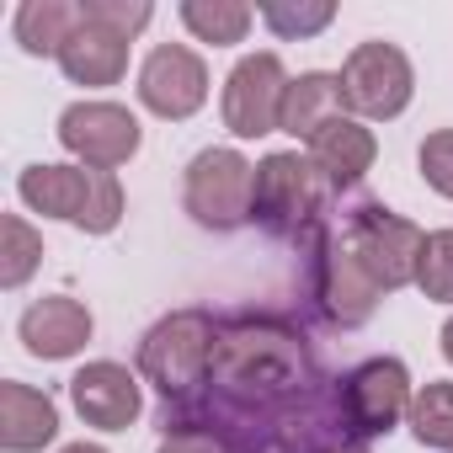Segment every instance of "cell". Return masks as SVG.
I'll use <instances>...</instances> for the list:
<instances>
[{
	"instance_id": "7402d4cb",
	"label": "cell",
	"mask_w": 453,
	"mask_h": 453,
	"mask_svg": "<svg viewBox=\"0 0 453 453\" xmlns=\"http://www.w3.org/2000/svg\"><path fill=\"white\" fill-rule=\"evenodd\" d=\"M257 17L273 27V38L283 43H299V38H315L336 22V6L331 0H262Z\"/></svg>"
},
{
	"instance_id": "9c48e42d",
	"label": "cell",
	"mask_w": 453,
	"mask_h": 453,
	"mask_svg": "<svg viewBox=\"0 0 453 453\" xmlns=\"http://www.w3.org/2000/svg\"><path fill=\"white\" fill-rule=\"evenodd\" d=\"M336 400H342V416H347L352 437L368 448L411 416L416 384H411V368L400 357H368V363H357L336 379Z\"/></svg>"
},
{
	"instance_id": "3957f363",
	"label": "cell",
	"mask_w": 453,
	"mask_h": 453,
	"mask_svg": "<svg viewBox=\"0 0 453 453\" xmlns=\"http://www.w3.org/2000/svg\"><path fill=\"white\" fill-rule=\"evenodd\" d=\"M213 342H219V315L171 310L139 336V379L160 389V405H187L208 389Z\"/></svg>"
},
{
	"instance_id": "ffe728a7",
	"label": "cell",
	"mask_w": 453,
	"mask_h": 453,
	"mask_svg": "<svg viewBox=\"0 0 453 453\" xmlns=\"http://www.w3.org/2000/svg\"><path fill=\"white\" fill-rule=\"evenodd\" d=\"M176 17H181V27H187L197 43H213V49L246 43V33H251V22H257V12L241 6V0H181Z\"/></svg>"
},
{
	"instance_id": "5b68a950",
	"label": "cell",
	"mask_w": 453,
	"mask_h": 453,
	"mask_svg": "<svg viewBox=\"0 0 453 453\" xmlns=\"http://www.w3.org/2000/svg\"><path fill=\"white\" fill-rule=\"evenodd\" d=\"M304 283H310V299L326 315V326H342V331L368 326L379 299H384L379 283L363 273L357 251L347 246L342 224H320V230L304 241Z\"/></svg>"
},
{
	"instance_id": "ba28073f",
	"label": "cell",
	"mask_w": 453,
	"mask_h": 453,
	"mask_svg": "<svg viewBox=\"0 0 453 453\" xmlns=\"http://www.w3.org/2000/svg\"><path fill=\"white\" fill-rule=\"evenodd\" d=\"M416 96V70L411 54L389 38H368L342 59V107L357 123H389L411 107Z\"/></svg>"
},
{
	"instance_id": "603a6c76",
	"label": "cell",
	"mask_w": 453,
	"mask_h": 453,
	"mask_svg": "<svg viewBox=\"0 0 453 453\" xmlns=\"http://www.w3.org/2000/svg\"><path fill=\"white\" fill-rule=\"evenodd\" d=\"M0 235H6V251H0V288H22L38 273V262H43V235L22 213L0 219Z\"/></svg>"
},
{
	"instance_id": "7a4b0ae2",
	"label": "cell",
	"mask_w": 453,
	"mask_h": 453,
	"mask_svg": "<svg viewBox=\"0 0 453 453\" xmlns=\"http://www.w3.org/2000/svg\"><path fill=\"white\" fill-rule=\"evenodd\" d=\"M331 197L336 187L310 160V150H273L257 160L251 224H262L273 241H310L331 213Z\"/></svg>"
},
{
	"instance_id": "2e32d148",
	"label": "cell",
	"mask_w": 453,
	"mask_h": 453,
	"mask_svg": "<svg viewBox=\"0 0 453 453\" xmlns=\"http://www.w3.org/2000/svg\"><path fill=\"white\" fill-rule=\"evenodd\" d=\"M59 437V405L22 384V379H6L0 384V448L6 453H38Z\"/></svg>"
},
{
	"instance_id": "7c38bea8",
	"label": "cell",
	"mask_w": 453,
	"mask_h": 453,
	"mask_svg": "<svg viewBox=\"0 0 453 453\" xmlns=\"http://www.w3.org/2000/svg\"><path fill=\"white\" fill-rule=\"evenodd\" d=\"M134 91H139V107L144 112H155L165 123H187L208 102V65L187 43H160L139 65V86Z\"/></svg>"
},
{
	"instance_id": "6da1fadb",
	"label": "cell",
	"mask_w": 453,
	"mask_h": 453,
	"mask_svg": "<svg viewBox=\"0 0 453 453\" xmlns=\"http://www.w3.org/2000/svg\"><path fill=\"white\" fill-rule=\"evenodd\" d=\"M320 379L310 336L283 315H224L208 389L187 405H160V432H224L241 421H262L299 400Z\"/></svg>"
},
{
	"instance_id": "52a82bcc",
	"label": "cell",
	"mask_w": 453,
	"mask_h": 453,
	"mask_svg": "<svg viewBox=\"0 0 453 453\" xmlns=\"http://www.w3.org/2000/svg\"><path fill=\"white\" fill-rule=\"evenodd\" d=\"M336 224H342L347 246L357 251L363 273L379 283V294H400V288L416 283L426 230H416L405 213H395V208H384V203H357V208H347Z\"/></svg>"
},
{
	"instance_id": "4316f807",
	"label": "cell",
	"mask_w": 453,
	"mask_h": 453,
	"mask_svg": "<svg viewBox=\"0 0 453 453\" xmlns=\"http://www.w3.org/2000/svg\"><path fill=\"white\" fill-rule=\"evenodd\" d=\"M155 453H230V442L213 432H171Z\"/></svg>"
},
{
	"instance_id": "d6986e66",
	"label": "cell",
	"mask_w": 453,
	"mask_h": 453,
	"mask_svg": "<svg viewBox=\"0 0 453 453\" xmlns=\"http://www.w3.org/2000/svg\"><path fill=\"white\" fill-rule=\"evenodd\" d=\"M22 54L33 59H59L65 43L81 33V0H22L12 22Z\"/></svg>"
},
{
	"instance_id": "4fadbf2b",
	"label": "cell",
	"mask_w": 453,
	"mask_h": 453,
	"mask_svg": "<svg viewBox=\"0 0 453 453\" xmlns=\"http://www.w3.org/2000/svg\"><path fill=\"white\" fill-rule=\"evenodd\" d=\"M70 405L86 426L96 432H128L139 416H144V389H139V373H128L123 363L112 357H96L86 368H75L70 379Z\"/></svg>"
},
{
	"instance_id": "9a60e30c",
	"label": "cell",
	"mask_w": 453,
	"mask_h": 453,
	"mask_svg": "<svg viewBox=\"0 0 453 453\" xmlns=\"http://www.w3.org/2000/svg\"><path fill=\"white\" fill-rule=\"evenodd\" d=\"M310 160L326 171V181L336 187V192H347V187H357L368 171H373V160H379V139H373V128L368 123H357V118H331L315 139H310Z\"/></svg>"
},
{
	"instance_id": "8992f818",
	"label": "cell",
	"mask_w": 453,
	"mask_h": 453,
	"mask_svg": "<svg viewBox=\"0 0 453 453\" xmlns=\"http://www.w3.org/2000/svg\"><path fill=\"white\" fill-rule=\"evenodd\" d=\"M251 192H257V165L235 144H208L187 160L181 208L192 213V224H203L213 235L251 224Z\"/></svg>"
},
{
	"instance_id": "f1b7e54d",
	"label": "cell",
	"mask_w": 453,
	"mask_h": 453,
	"mask_svg": "<svg viewBox=\"0 0 453 453\" xmlns=\"http://www.w3.org/2000/svg\"><path fill=\"white\" fill-rule=\"evenodd\" d=\"M59 453H107V448H102V442H65Z\"/></svg>"
},
{
	"instance_id": "484cf974",
	"label": "cell",
	"mask_w": 453,
	"mask_h": 453,
	"mask_svg": "<svg viewBox=\"0 0 453 453\" xmlns=\"http://www.w3.org/2000/svg\"><path fill=\"white\" fill-rule=\"evenodd\" d=\"M416 165H421V181H426L437 197H453V128L426 134L421 150H416Z\"/></svg>"
},
{
	"instance_id": "ac0fdd59",
	"label": "cell",
	"mask_w": 453,
	"mask_h": 453,
	"mask_svg": "<svg viewBox=\"0 0 453 453\" xmlns=\"http://www.w3.org/2000/svg\"><path fill=\"white\" fill-rule=\"evenodd\" d=\"M342 75L331 70H304L288 81V96H283V123L278 134H294L299 144H310L331 118H342Z\"/></svg>"
},
{
	"instance_id": "8fae6325",
	"label": "cell",
	"mask_w": 453,
	"mask_h": 453,
	"mask_svg": "<svg viewBox=\"0 0 453 453\" xmlns=\"http://www.w3.org/2000/svg\"><path fill=\"white\" fill-rule=\"evenodd\" d=\"M59 144L75 155V165H91V171H118L139 155L144 144V128L128 107L118 102H70L59 112Z\"/></svg>"
},
{
	"instance_id": "5bb4252c",
	"label": "cell",
	"mask_w": 453,
	"mask_h": 453,
	"mask_svg": "<svg viewBox=\"0 0 453 453\" xmlns=\"http://www.w3.org/2000/svg\"><path fill=\"white\" fill-rule=\"evenodd\" d=\"M91 331H96L91 310H86L81 299H70V294H43V299H33V304L22 310V320H17L22 347H27L33 357H43V363L75 357V352L91 342Z\"/></svg>"
},
{
	"instance_id": "277c9868",
	"label": "cell",
	"mask_w": 453,
	"mask_h": 453,
	"mask_svg": "<svg viewBox=\"0 0 453 453\" xmlns=\"http://www.w3.org/2000/svg\"><path fill=\"white\" fill-rule=\"evenodd\" d=\"M17 197L43 213V219H65L81 235H112L123 224V181L112 171H91V165H27L17 176Z\"/></svg>"
},
{
	"instance_id": "44dd1931",
	"label": "cell",
	"mask_w": 453,
	"mask_h": 453,
	"mask_svg": "<svg viewBox=\"0 0 453 453\" xmlns=\"http://www.w3.org/2000/svg\"><path fill=\"white\" fill-rule=\"evenodd\" d=\"M405 426L421 448H448L453 453V379H426L411 400Z\"/></svg>"
},
{
	"instance_id": "cb8c5ba5",
	"label": "cell",
	"mask_w": 453,
	"mask_h": 453,
	"mask_svg": "<svg viewBox=\"0 0 453 453\" xmlns=\"http://www.w3.org/2000/svg\"><path fill=\"white\" fill-rule=\"evenodd\" d=\"M421 299L453 304V230H432L421 246V273H416Z\"/></svg>"
},
{
	"instance_id": "e0dca14e",
	"label": "cell",
	"mask_w": 453,
	"mask_h": 453,
	"mask_svg": "<svg viewBox=\"0 0 453 453\" xmlns=\"http://www.w3.org/2000/svg\"><path fill=\"white\" fill-rule=\"evenodd\" d=\"M59 70H65L70 86H91V91L96 86H118L128 75V38H118V33H107V27L81 17V33L65 43Z\"/></svg>"
},
{
	"instance_id": "30bf717a",
	"label": "cell",
	"mask_w": 453,
	"mask_h": 453,
	"mask_svg": "<svg viewBox=\"0 0 453 453\" xmlns=\"http://www.w3.org/2000/svg\"><path fill=\"white\" fill-rule=\"evenodd\" d=\"M288 70L273 49L262 54H246L230 75H224V96H219V112H224V128L235 139H267L278 134L283 123V96H288Z\"/></svg>"
},
{
	"instance_id": "d4e9b609",
	"label": "cell",
	"mask_w": 453,
	"mask_h": 453,
	"mask_svg": "<svg viewBox=\"0 0 453 453\" xmlns=\"http://www.w3.org/2000/svg\"><path fill=\"white\" fill-rule=\"evenodd\" d=\"M81 17L134 43V38L155 22V6H150V0H81Z\"/></svg>"
},
{
	"instance_id": "83f0119b",
	"label": "cell",
	"mask_w": 453,
	"mask_h": 453,
	"mask_svg": "<svg viewBox=\"0 0 453 453\" xmlns=\"http://www.w3.org/2000/svg\"><path fill=\"white\" fill-rule=\"evenodd\" d=\"M437 342H442V357H448V363H453V315H448V320H442V331H437Z\"/></svg>"
}]
</instances>
